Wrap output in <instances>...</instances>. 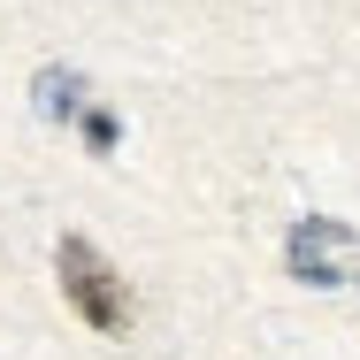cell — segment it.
Returning a JSON list of instances; mask_svg holds the SVG:
<instances>
[{"mask_svg":"<svg viewBox=\"0 0 360 360\" xmlns=\"http://www.w3.org/2000/svg\"><path fill=\"white\" fill-rule=\"evenodd\" d=\"M54 276H62V299H70L92 330H108V338L131 330V314H139V307H131V284L108 269V253H100L92 238H62V245H54Z\"/></svg>","mask_w":360,"mask_h":360,"instance_id":"1","label":"cell"},{"mask_svg":"<svg viewBox=\"0 0 360 360\" xmlns=\"http://www.w3.org/2000/svg\"><path fill=\"white\" fill-rule=\"evenodd\" d=\"M345 245H353V230H345L338 215H307L299 230H291L284 261H291V276H299V284L322 291V284H338V253H345Z\"/></svg>","mask_w":360,"mask_h":360,"instance_id":"2","label":"cell"},{"mask_svg":"<svg viewBox=\"0 0 360 360\" xmlns=\"http://www.w3.org/2000/svg\"><path fill=\"white\" fill-rule=\"evenodd\" d=\"M39 115H77V77L70 70H62V77H54V70L39 77Z\"/></svg>","mask_w":360,"mask_h":360,"instance_id":"3","label":"cell"},{"mask_svg":"<svg viewBox=\"0 0 360 360\" xmlns=\"http://www.w3.org/2000/svg\"><path fill=\"white\" fill-rule=\"evenodd\" d=\"M84 146H92V153H108V146H115V115H108V108H92V115H84Z\"/></svg>","mask_w":360,"mask_h":360,"instance_id":"4","label":"cell"}]
</instances>
